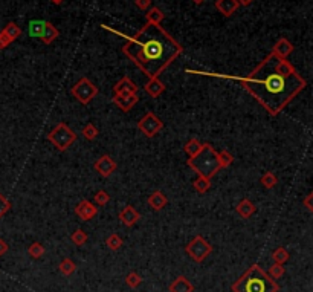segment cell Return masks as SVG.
<instances>
[{
	"label": "cell",
	"instance_id": "cell-23",
	"mask_svg": "<svg viewBox=\"0 0 313 292\" xmlns=\"http://www.w3.org/2000/svg\"><path fill=\"white\" fill-rule=\"evenodd\" d=\"M2 31L6 34V37H8L11 41H15V40H17V38L22 36V28H20L19 25H15L14 22H9Z\"/></svg>",
	"mask_w": 313,
	"mask_h": 292
},
{
	"label": "cell",
	"instance_id": "cell-11",
	"mask_svg": "<svg viewBox=\"0 0 313 292\" xmlns=\"http://www.w3.org/2000/svg\"><path fill=\"white\" fill-rule=\"evenodd\" d=\"M139 87L133 80H130L129 76H122V78L113 86V94L115 95H135L138 94Z\"/></svg>",
	"mask_w": 313,
	"mask_h": 292
},
{
	"label": "cell",
	"instance_id": "cell-7",
	"mask_svg": "<svg viewBox=\"0 0 313 292\" xmlns=\"http://www.w3.org/2000/svg\"><path fill=\"white\" fill-rule=\"evenodd\" d=\"M70 94L76 98L78 103L89 104L93 98L98 95V87L93 84L89 78L83 76V78H80L72 86Z\"/></svg>",
	"mask_w": 313,
	"mask_h": 292
},
{
	"label": "cell",
	"instance_id": "cell-28",
	"mask_svg": "<svg viewBox=\"0 0 313 292\" xmlns=\"http://www.w3.org/2000/svg\"><path fill=\"white\" fill-rule=\"evenodd\" d=\"M202 143L199 141V140H196V138H194V140H190V141H188L186 144H185V153H186V155H188V158H193L194 155H197V153L200 151V148H202Z\"/></svg>",
	"mask_w": 313,
	"mask_h": 292
},
{
	"label": "cell",
	"instance_id": "cell-14",
	"mask_svg": "<svg viewBox=\"0 0 313 292\" xmlns=\"http://www.w3.org/2000/svg\"><path fill=\"white\" fill-rule=\"evenodd\" d=\"M138 101H139L138 94H135V95H115L113 97V103L119 107L122 112H129L130 109H133Z\"/></svg>",
	"mask_w": 313,
	"mask_h": 292
},
{
	"label": "cell",
	"instance_id": "cell-12",
	"mask_svg": "<svg viewBox=\"0 0 313 292\" xmlns=\"http://www.w3.org/2000/svg\"><path fill=\"white\" fill-rule=\"evenodd\" d=\"M293 44L287 40V38H279L275 44H274V49H272V55H275L277 58L281 60H287L289 55L293 52Z\"/></svg>",
	"mask_w": 313,
	"mask_h": 292
},
{
	"label": "cell",
	"instance_id": "cell-42",
	"mask_svg": "<svg viewBox=\"0 0 313 292\" xmlns=\"http://www.w3.org/2000/svg\"><path fill=\"white\" fill-rule=\"evenodd\" d=\"M254 0H237V3L242 5V6H249V5H252Z\"/></svg>",
	"mask_w": 313,
	"mask_h": 292
},
{
	"label": "cell",
	"instance_id": "cell-36",
	"mask_svg": "<svg viewBox=\"0 0 313 292\" xmlns=\"http://www.w3.org/2000/svg\"><path fill=\"white\" fill-rule=\"evenodd\" d=\"M93 201H95V204H97L98 207H104V205L108 204V201H110V196H108L107 191L100 190V191H97L95 196H93Z\"/></svg>",
	"mask_w": 313,
	"mask_h": 292
},
{
	"label": "cell",
	"instance_id": "cell-22",
	"mask_svg": "<svg viewBox=\"0 0 313 292\" xmlns=\"http://www.w3.org/2000/svg\"><path fill=\"white\" fill-rule=\"evenodd\" d=\"M44 26H46V22L44 20H31L29 25H28L29 37L40 38L41 34H43V31H44Z\"/></svg>",
	"mask_w": 313,
	"mask_h": 292
},
{
	"label": "cell",
	"instance_id": "cell-27",
	"mask_svg": "<svg viewBox=\"0 0 313 292\" xmlns=\"http://www.w3.org/2000/svg\"><path fill=\"white\" fill-rule=\"evenodd\" d=\"M211 187V181L208 178H203V176H197V179L193 182V188L197 193H207Z\"/></svg>",
	"mask_w": 313,
	"mask_h": 292
},
{
	"label": "cell",
	"instance_id": "cell-8",
	"mask_svg": "<svg viewBox=\"0 0 313 292\" xmlns=\"http://www.w3.org/2000/svg\"><path fill=\"white\" fill-rule=\"evenodd\" d=\"M138 129L142 132L147 138H153L154 135H158L164 129V122L158 115H154L153 112H148L139 119Z\"/></svg>",
	"mask_w": 313,
	"mask_h": 292
},
{
	"label": "cell",
	"instance_id": "cell-5",
	"mask_svg": "<svg viewBox=\"0 0 313 292\" xmlns=\"http://www.w3.org/2000/svg\"><path fill=\"white\" fill-rule=\"evenodd\" d=\"M48 140L57 150L65 151L76 141V133L66 124V122H60V124H57L48 133Z\"/></svg>",
	"mask_w": 313,
	"mask_h": 292
},
{
	"label": "cell",
	"instance_id": "cell-18",
	"mask_svg": "<svg viewBox=\"0 0 313 292\" xmlns=\"http://www.w3.org/2000/svg\"><path fill=\"white\" fill-rule=\"evenodd\" d=\"M144 89H145V92H147V94H148L150 97L158 98V97H161V95L164 94L165 86H164V83L159 80V76H154V78H150V80L147 81V84L144 86Z\"/></svg>",
	"mask_w": 313,
	"mask_h": 292
},
{
	"label": "cell",
	"instance_id": "cell-39",
	"mask_svg": "<svg viewBox=\"0 0 313 292\" xmlns=\"http://www.w3.org/2000/svg\"><path fill=\"white\" fill-rule=\"evenodd\" d=\"M11 43H12V41L6 37V34L3 33V31H0V49L8 48V46H9Z\"/></svg>",
	"mask_w": 313,
	"mask_h": 292
},
{
	"label": "cell",
	"instance_id": "cell-2",
	"mask_svg": "<svg viewBox=\"0 0 313 292\" xmlns=\"http://www.w3.org/2000/svg\"><path fill=\"white\" fill-rule=\"evenodd\" d=\"M122 52L148 78L159 76L183 52L179 44L161 25L147 23L133 37H125Z\"/></svg>",
	"mask_w": 313,
	"mask_h": 292
},
{
	"label": "cell",
	"instance_id": "cell-41",
	"mask_svg": "<svg viewBox=\"0 0 313 292\" xmlns=\"http://www.w3.org/2000/svg\"><path fill=\"white\" fill-rule=\"evenodd\" d=\"M8 250H9V247H8V243L3 240V239H0V256H3V254H6L8 253Z\"/></svg>",
	"mask_w": 313,
	"mask_h": 292
},
{
	"label": "cell",
	"instance_id": "cell-34",
	"mask_svg": "<svg viewBox=\"0 0 313 292\" xmlns=\"http://www.w3.org/2000/svg\"><path fill=\"white\" fill-rule=\"evenodd\" d=\"M83 136L86 138L87 141H93V140H97V136L100 135V130L92 124V122H89V124H86L83 127Z\"/></svg>",
	"mask_w": 313,
	"mask_h": 292
},
{
	"label": "cell",
	"instance_id": "cell-26",
	"mask_svg": "<svg viewBox=\"0 0 313 292\" xmlns=\"http://www.w3.org/2000/svg\"><path fill=\"white\" fill-rule=\"evenodd\" d=\"M87 239H89L87 233L81 228H76L70 236V240L73 242V245H76V247H83V245H86Z\"/></svg>",
	"mask_w": 313,
	"mask_h": 292
},
{
	"label": "cell",
	"instance_id": "cell-31",
	"mask_svg": "<svg viewBox=\"0 0 313 292\" xmlns=\"http://www.w3.org/2000/svg\"><path fill=\"white\" fill-rule=\"evenodd\" d=\"M266 274H268L269 275V277L272 279V280H278V279H281V277H283V275L286 274V268L283 266V265H278V263H274L271 268H269V271L268 272H266Z\"/></svg>",
	"mask_w": 313,
	"mask_h": 292
},
{
	"label": "cell",
	"instance_id": "cell-25",
	"mask_svg": "<svg viewBox=\"0 0 313 292\" xmlns=\"http://www.w3.org/2000/svg\"><path fill=\"white\" fill-rule=\"evenodd\" d=\"M289 257H290V254L284 247H279L272 253L274 263H278V265H284L286 262H289Z\"/></svg>",
	"mask_w": 313,
	"mask_h": 292
},
{
	"label": "cell",
	"instance_id": "cell-30",
	"mask_svg": "<svg viewBox=\"0 0 313 292\" xmlns=\"http://www.w3.org/2000/svg\"><path fill=\"white\" fill-rule=\"evenodd\" d=\"M260 183L264 187V188H274L277 183H278V178L272 173V172H268V173H264L261 178H260Z\"/></svg>",
	"mask_w": 313,
	"mask_h": 292
},
{
	"label": "cell",
	"instance_id": "cell-33",
	"mask_svg": "<svg viewBox=\"0 0 313 292\" xmlns=\"http://www.w3.org/2000/svg\"><path fill=\"white\" fill-rule=\"evenodd\" d=\"M125 285L132 289H136L142 285V279H140V275L135 271H132L130 274H127V277H125Z\"/></svg>",
	"mask_w": 313,
	"mask_h": 292
},
{
	"label": "cell",
	"instance_id": "cell-35",
	"mask_svg": "<svg viewBox=\"0 0 313 292\" xmlns=\"http://www.w3.org/2000/svg\"><path fill=\"white\" fill-rule=\"evenodd\" d=\"M217 156H218V162H220V167L222 168H226V167H229L234 162V156L231 155L228 150L217 151Z\"/></svg>",
	"mask_w": 313,
	"mask_h": 292
},
{
	"label": "cell",
	"instance_id": "cell-24",
	"mask_svg": "<svg viewBox=\"0 0 313 292\" xmlns=\"http://www.w3.org/2000/svg\"><path fill=\"white\" fill-rule=\"evenodd\" d=\"M58 269H60V272L63 274V275H66V277H69V275H72L75 271H76V265H75V262L72 258H63L61 262H60V266H58Z\"/></svg>",
	"mask_w": 313,
	"mask_h": 292
},
{
	"label": "cell",
	"instance_id": "cell-16",
	"mask_svg": "<svg viewBox=\"0 0 313 292\" xmlns=\"http://www.w3.org/2000/svg\"><path fill=\"white\" fill-rule=\"evenodd\" d=\"M148 207L151 208V210H154V211H161V210H164L165 207H167V204H168V199H167V196L161 191V190H158V191H154V193H151L150 196H148Z\"/></svg>",
	"mask_w": 313,
	"mask_h": 292
},
{
	"label": "cell",
	"instance_id": "cell-1",
	"mask_svg": "<svg viewBox=\"0 0 313 292\" xmlns=\"http://www.w3.org/2000/svg\"><path fill=\"white\" fill-rule=\"evenodd\" d=\"M186 72L240 81V84L272 116H277L307 86L306 80L296 72V69L290 65L289 60L277 58L272 54L266 57L247 76H234V75L197 72V71H186Z\"/></svg>",
	"mask_w": 313,
	"mask_h": 292
},
{
	"label": "cell",
	"instance_id": "cell-21",
	"mask_svg": "<svg viewBox=\"0 0 313 292\" xmlns=\"http://www.w3.org/2000/svg\"><path fill=\"white\" fill-rule=\"evenodd\" d=\"M145 19H147V23L150 25H161V22L165 19V14L162 12V9L151 6L145 14Z\"/></svg>",
	"mask_w": 313,
	"mask_h": 292
},
{
	"label": "cell",
	"instance_id": "cell-10",
	"mask_svg": "<svg viewBox=\"0 0 313 292\" xmlns=\"http://www.w3.org/2000/svg\"><path fill=\"white\" fill-rule=\"evenodd\" d=\"M75 214L83 222H87V220H92L93 218L97 216V214H98V208L93 205L90 201H81L80 204L75 207Z\"/></svg>",
	"mask_w": 313,
	"mask_h": 292
},
{
	"label": "cell",
	"instance_id": "cell-17",
	"mask_svg": "<svg viewBox=\"0 0 313 292\" xmlns=\"http://www.w3.org/2000/svg\"><path fill=\"white\" fill-rule=\"evenodd\" d=\"M237 0H215V8L218 12H222L223 17H231V15L239 9Z\"/></svg>",
	"mask_w": 313,
	"mask_h": 292
},
{
	"label": "cell",
	"instance_id": "cell-4",
	"mask_svg": "<svg viewBox=\"0 0 313 292\" xmlns=\"http://www.w3.org/2000/svg\"><path fill=\"white\" fill-rule=\"evenodd\" d=\"M186 164L197 173V176H203L208 179H211L222 168L220 162H218L217 151L211 144H203L197 155L188 158Z\"/></svg>",
	"mask_w": 313,
	"mask_h": 292
},
{
	"label": "cell",
	"instance_id": "cell-20",
	"mask_svg": "<svg viewBox=\"0 0 313 292\" xmlns=\"http://www.w3.org/2000/svg\"><path fill=\"white\" fill-rule=\"evenodd\" d=\"M58 37H60V31H58L51 22H46V26H44V31H43V34H41L40 40H41L44 44H51V43H54Z\"/></svg>",
	"mask_w": 313,
	"mask_h": 292
},
{
	"label": "cell",
	"instance_id": "cell-40",
	"mask_svg": "<svg viewBox=\"0 0 313 292\" xmlns=\"http://www.w3.org/2000/svg\"><path fill=\"white\" fill-rule=\"evenodd\" d=\"M312 201H313V194H307V197L303 201V204L306 205V208H307L309 211H313V204H312Z\"/></svg>",
	"mask_w": 313,
	"mask_h": 292
},
{
	"label": "cell",
	"instance_id": "cell-43",
	"mask_svg": "<svg viewBox=\"0 0 313 292\" xmlns=\"http://www.w3.org/2000/svg\"><path fill=\"white\" fill-rule=\"evenodd\" d=\"M191 2H194L196 5H202L203 2H205V0H191Z\"/></svg>",
	"mask_w": 313,
	"mask_h": 292
},
{
	"label": "cell",
	"instance_id": "cell-9",
	"mask_svg": "<svg viewBox=\"0 0 313 292\" xmlns=\"http://www.w3.org/2000/svg\"><path fill=\"white\" fill-rule=\"evenodd\" d=\"M93 168L103 176V178H108V176H112L115 173V170L118 168V164L113 161L112 156H108V155H103L101 158H98L95 161V164H93Z\"/></svg>",
	"mask_w": 313,
	"mask_h": 292
},
{
	"label": "cell",
	"instance_id": "cell-38",
	"mask_svg": "<svg viewBox=\"0 0 313 292\" xmlns=\"http://www.w3.org/2000/svg\"><path fill=\"white\" fill-rule=\"evenodd\" d=\"M135 5L140 11H148L151 8V0H135Z\"/></svg>",
	"mask_w": 313,
	"mask_h": 292
},
{
	"label": "cell",
	"instance_id": "cell-6",
	"mask_svg": "<svg viewBox=\"0 0 313 292\" xmlns=\"http://www.w3.org/2000/svg\"><path fill=\"white\" fill-rule=\"evenodd\" d=\"M185 253H186L188 257L193 260V262L202 263L203 260H205L212 253V247H211V243L207 239H203L202 236H196L185 247Z\"/></svg>",
	"mask_w": 313,
	"mask_h": 292
},
{
	"label": "cell",
	"instance_id": "cell-37",
	"mask_svg": "<svg viewBox=\"0 0 313 292\" xmlns=\"http://www.w3.org/2000/svg\"><path fill=\"white\" fill-rule=\"evenodd\" d=\"M11 208V204L8 199H5L2 194H0V218L3 216L5 213H8V210Z\"/></svg>",
	"mask_w": 313,
	"mask_h": 292
},
{
	"label": "cell",
	"instance_id": "cell-19",
	"mask_svg": "<svg viewBox=\"0 0 313 292\" xmlns=\"http://www.w3.org/2000/svg\"><path fill=\"white\" fill-rule=\"evenodd\" d=\"M237 214L240 218H243V219H249L250 216H252V214L257 211V208H255V204L254 202H250L249 199H242V201L239 202V205H237Z\"/></svg>",
	"mask_w": 313,
	"mask_h": 292
},
{
	"label": "cell",
	"instance_id": "cell-44",
	"mask_svg": "<svg viewBox=\"0 0 313 292\" xmlns=\"http://www.w3.org/2000/svg\"><path fill=\"white\" fill-rule=\"evenodd\" d=\"M63 2H65V0H52V3H55V5H61Z\"/></svg>",
	"mask_w": 313,
	"mask_h": 292
},
{
	"label": "cell",
	"instance_id": "cell-3",
	"mask_svg": "<svg viewBox=\"0 0 313 292\" xmlns=\"http://www.w3.org/2000/svg\"><path fill=\"white\" fill-rule=\"evenodd\" d=\"M279 286L258 265L249 266L242 277L232 283V292H278Z\"/></svg>",
	"mask_w": 313,
	"mask_h": 292
},
{
	"label": "cell",
	"instance_id": "cell-13",
	"mask_svg": "<svg viewBox=\"0 0 313 292\" xmlns=\"http://www.w3.org/2000/svg\"><path fill=\"white\" fill-rule=\"evenodd\" d=\"M140 219V214L138 213V210L133 205H127L124 207L119 213V220L125 225V226H133L136 225V222Z\"/></svg>",
	"mask_w": 313,
	"mask_h": 292
},
{
	"label": "cell",
	"instance_id": "cell-29",
	"mask_svg": "<svg viewBox=\"0 0 313 292\" xmlns=\"http://www.w3.org/2000/svg\"><path fill=\"white\" fill-rule=\"evenodd\" d=\"M44 253H46V250H44V247H43L40 242H34L33 245H29V248H28L29 257L31 258H35V260L41 258L44 256Z\"/></svg>",
	"mask_w": 313,
	"mask_h": 292
},
{
	"label": "cell",
	"instance_id": "cell-32",
	"mask_svg": "<svg viewBox=\"0 0 313 292\" xmlns=\"http://www.w3.org/2000/svg\"><path fill=\"white\" fill-rule=\"evenodd\" d=\"M122 239L116 234V233H113V234H110L107 239H105V245L108 248H110L112 251H118V250H121V247H122Z\"/></svg>",
	"mask_w": 313,
	"mask_h": 292
},
{
	"label": "cell",
	"instance_id": "cell-15",
	"mask_svg": "<svg viewBox=\"0 0 313 292\" xmlns=\"http://www.w3.org/2000/svg\"><path fill=\"white\" fill-rule=\"evenodd\" d=\"M170 292H194V285L188 280L185 275H179L168 286Z\"/></svg>",
	"mask_w": 313,
	"mask_h": 292
}]
</instances>
